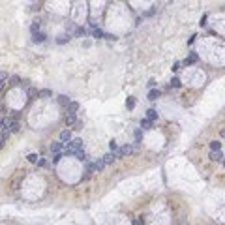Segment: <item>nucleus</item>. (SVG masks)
<instances>
[{
  "label": "nucleus",
  "instance_id": "12",
  "mask_svg": "<svg viewBox=\"0 0 225 225\" xmlns=\"http://www.w3.org/2000/svg\"><path fill=\"white\" fill-rule=\"evenodd\" d=\"M66 109H68V113H77V111H79V103L69 102V103L66 105Z\"/></svg>",
  "mask_w": 225,
  "mask_h": 225
},
{
  "label": "nucleus",
  "instance_id": "26",
  "mask_svg": "<svg viewBox=\"0 0 225 225\" xmlns=\"http://www.w3.org/2000/svg\"><path fill=\"white\" fill-rule=\"evenodd\" d=\"M141 135H143V131H141V129H137V131H135V146H139V143H141Z\"/></svg>",
  "mask_w": 225,
  "mask_h": 225
},
{
  "label": "nucleus",
  "instance_id": "5",
  "mask_svg": "<svg viewBox=\"0 0 225 225\" xmlns=\"http://www.w3.org/2000/svg\"><path fill=\"white\" fill-rule=\"evenodd\" d=\"M197 60H199L197 53H191V55H189V56H188V58H186V60L182 62V64H186V66H189V64H195V62H197Z\"/></svg>",
  "mask_w": 225,
  "mask_h": 225
},
{
  "label": "nucleus",
  "instance_id": "4",
  "mask_svg": "<svg viewBox=\"0 0 225 225\" xmlns=\"http://www.w3.org/2000/svg\"><path fill=\"white\" fill-rule=\"evenodd\" d=\"M60 141L62 143H69V141H72V131H69V129H64L60 133Z\"/></svg>",
  "mask_w": 225,
  "mask_h": 225
},
{
  "label": "nucleus",
  "instance_id": "33",
  "mask_svg": "<svg viewBox=\"0 0 225 225\" xmlns=\"http://www.w3.org/2000/svg\"><path fill=\"white\" fill-rule=\"evenodd\" d=\"M73 126H75V129H83V122H79V120H77V122L73 124Z\"/></svg>",
  "mask_w": 225,
  "mask_h": 225
},
{
  "label": "nucleus",
  "instance_id": "22",
  "mask_svg": "<svg viewBox=\"0 0 225 225\" xmlns=\"http://www.w3.org/2000/svg\"><path fill=\"white\" fill-rule=\"evenodd\" d=\"M180 85H182L180 79H176V77H173V79H171V86H173V88H180Z\"/></svg>",
  "mask_w": 225,
  "mask_h": 225
},
{
  "label": "nucleus",
  "instance_id": "3",
  "mask_svg": "<svg viewBox=\"0 0 225 225\" xmlns=\"http://www.w3.org/2000/svg\"><path fill=\"white\" fill-rule=\"evenodd\" d=\"M45 34L43 32H34V36H32V41H34V43H43V41H45Z\"/></svg>",
  "mask_w": 225,
  "mask_h": 225
},
{
  "label": "nucleus",
  "instance_id": "30",
  "mask_svg": "<svg viewBox=\"0 0 225 225\" xmlns=\"http://www.w3.org/2000/svg\"><path fill=\"white\" fill-rule=\"evenodd\" d=\"M39 30V21H34V25H32V32H38Z\"/></svg>",
  "mask_w": 225,
  "mask_h": 225
},
{
  "label": "nucleus",
  "instance_id": "13",
  "mask_svg": "<svg viewBox=\"0 0 225 225\" xmlns=\"http://www.w3.org/2000/svg\"><path fill=\"white\" fill-rule=\"evenodd\" d=\"M38 96H39V98H43V99H47V98H51V96H53V92L49 90V88H43V90H39V92H38Z\"/></svg>",
  "mask_w": 225,
  "mask_h": 225
},
{
  "label": "nucleus",
  "instance_id": "7",
  "mask_svg": "<svg viewBox=\"0 0 225 225\" xmlns=\"http://www.w3.org/2000/svg\"><path fill=\"white\" fill-rule=\"evenodd\" d=\"M152 126H154V120H150V118H143L141 120V128L143 129H152Z\"/></svg>",
  "mask_w": 225,
  "mask_h": 225
},
{
  "label": "nucleus",
  "instance_id": "24",
  "mask_svg": "<svg viewBox=\"0 0 225 225\" xmlns=\"http://www.w3.org/2000/svg\"><path fill=\"white\" fill-rule=\"evenodd\" d=\"M109 150H111V152H115V154L118 152V145H116V141H111V143H109Z\"/></svg>",
  "mask_w": 225,
  "mask_h": 225
},
{
  "label": "nucleus",
  "instance_id": "16",
  "mask_svg": "<svg viewBox=\"0 0 225 225\" xmlns=\"http://www.w3.org/2000/svg\"><path fill=\"white\" fill-rule=\"evenodd\" d=\"M146 118H150V120H158V111L156 109H148V111H146Z\"/></svg>",
  "mask_w": 225,
  "mask_h": 225
},
{
  "label": "nucleus",
  "instance_id": "10",
  "mask_svg": "<svg viewBox=\"0 0 225 225\" xmlns=\"http://www.w3.org/2000/svg\"><path fill=\"white\" fill-rule=\"evenodd\" d=\"M75 122H77L75 113H68V115H66V124H68V126H73Z\"/></svg>",
  "mask_w": 225,
  "mask_h": 225
},
{
  "label": "nucleus",
  "instance_id": "23",
  "mask_svg": "<svg viewBox=\"0 0 225 225\" xmlns=\"http://www.w3.org/2000/svg\"><path fill=\"white\" fill-rule=\"evenodd\" d=\"M126 107H128V109H133V107H135V98H128V99H126Z\"/></svg>",
  "mask_w": 225,
  "mask_h": 225
},
{
  "label": "nucleus",
  "instance_id": "6",
  "mask_svg": "<svg viewBox=\"0 0 225 225\" xmlns=\"http://www.w3.org/2000/svg\"><path fill=\"white\" fill-rule=\"evenodd\" d=\"M69 146H72L73 150H81V148H83V139H73V141H69Z\"/></svg>",
  "mask_w": 225,
  "mask_h": 225
},
{
  "label": "nucleus",
  "instance_id": "36",
  "mask_svg": "<svg viewBox=\"0 0 225 225\" xmlns=\"http://www.w3.org/2000/svg\"><path fill=\"white\" fill-rule=\"evenodd\" d=\"M0 128L4 129V120H2V118H0Z\"/></svg>",
  "mask_w": 225,
  "mask_h": 225
},
{
  "label": "nucleus",
  "instance_id": "38",
  "mask_svg": "<svg viewBox=\"0 0 225 225\" xmlns=\"http://www.w3.org/2000/svg\"><path fill=\"white\" fill-rule=\"evenodd\" d=\"M223 167H225V159H223Z\"/></svg>",
  "mask_w": 225,
  "mask_h": 225
},
{
  "label": "nucleus",
  "instance_id": "2",
  "mask_svg": "<svg viewBox=\"0 0 225 225\" xmlns=\"http://www.w3.org/2000/svg\"><path fill=\"white\" fill-rule=\"evenodd\" d=\"M210 159H212V161H221V159H223V152L221 150H210Z\"/></svg>",
  "mask_w": 225,
  "mask_h": 225
},
{
  "label": "nucleus",
  "instance_id": "27",
  "mask_svg": "<svg viewBox=\"0 0 225 225\" xmlns=\"http://www.w3.org/2000/svg\"><path fill=\"white\" fill-rule=\"evenodd\" d=\"M60 158H62V152H53V163H58Z\"/></svg>",
  "mask_w": 225,
  "mask_h": 225
},
{
  "label": "nucleus",
  "instance_id": "1",
  "mask_svg": "<svg viewBox=\"0 0 225 225\" xmlns=\"http://www.w3.org/2000/svg\"><path fill=\"white\" fill-rule=\"evenodd\" d=\"M133 146L131 145H124L122 148H118V152H116V156H120V158H124V156H129V154H133Z\"/></svg>",
  "mask_w": 225,
  "mask_h": 225
},
{
  "label": "nucleus",
  "instance_id": "31",
  "mask_svg": "<svg viewBox=\"0 0 225 225\" xmlns=\"http://www.w3.org/2000/svg\"><path fill=\"white\" fill-rule=\"evenodd\" d=\"M26 94H28V96H36V94H38V90H34V88H28V90H26Z\"/></svg>",
  "mask_w": 225,
  "mask_h": 225
},
{
  "label": "nucleus",
  "instance_id": "34",
  "mask_svg": "<svg viewBox=\"0 0 225 225\" xmlns=\"http://www.w3.org/2000/svg\"><path fill=\"white\" fill-rule=\"evenodd\" d=\"M180 66H182V64H180V62H176L175 66H173V72H178V69H180Z\"/></svg>",
  "mask_w": 225,
  "mask_h": 225
},
{
  "label": "nucleus",
  "instance_id": "25",
  "mask_svg": "<svg viewBox=\"0 0 225 225\" xmlns=\"http://www.w3.org/2000/svg\"><path fill=\"white\" fill-rule=\"evenodd\" d=\"M92 36H94V38H103V30H99V28H94V30H92Z\"/></svg>",
  "mask_w": 225,
  "mask_h": 225
},
{
  "label": "nucleus",
  "instance_id": "15",
  "mask_svg": "<svg viewBox=\"0 0 225 225\" xmlns=\"http://www.w3.org/2000/svg\"><path fill=\"white\" fill-rule=\"evenodd\" d=\"M158 98H159V90H156V88H152V90L148 92V99H150V102H156Z\"/></svg>",
  "mask_w": 225,
  "mask_h": 225
},
{
  "label": "nucleus",
  "instance_id": "18",
  "mask_svg": "<svg viewBox=\"0 0 225 225\" xmlns=\"http://www.w3.org/2000/svg\"><path fill=\"white\" fill-rule=\"evenodd\" d=\"M210 150H221V143L220 141H210Z\"/></svg>",
  "mask_w": 225,
  "mask_h": 225
},
{
  "label": "nucleus",
  "instance_id": "35",
  "mask_svg": "<svg viewBox=\"0 0 225 225\" xmlns=\"http://www.w3.org/2000/svg\"><path fill=\"white\" fill-rule=\"evenodd\" d=\"M148 86H150V88H154V86H156V81L150 79V81H148Z\"/></svg>",
  "mask_w": 225,
  "mask_h": 225
},
{
  "label": "nucleus",
  "instance_id": "14",
  "mask_svg": "<svg viewBox=\"0 0 225 225\" xmlns=\"http://www.w3.org/2000/svg\"><path fill=\"white\" fill-rule=\"evenodd\" d=\"M73 156H75L77 159H81V161H86V159H88V156H86L85 152H83V148H81V150H75V154H73Z\"/></svg>",
  "mask_w": 225,
  "mask_h": 225
},
{
  "label": "nucleus",
  "instance_id": "37",
  "mask_svg": "<svg viewBox=\"0 0 225 225\" xmlns=\"http://www.w3.org/2000/svg\"><path fill=\"white\" fill-rule=\"evenodd\" d=\"M221 137H223V139H225V129H221Z\"/></svg>",
  "mask_w": 225,
  "mask_h": 225
},
{
  "label": "nucleus",
  "instance_id": "20",
  "mask_svg": "<svg viewBox=\"0 0 225 225\" xmlns=\"http://www.w3.org/2000/svg\"><path fill=\"white\" fill-rule=\"evenodd\" d=\"M26 159H28V161H30V163H38L39 156H38V154H28V156H26Z\"/></svg>",
  "mask_w": 225,
  "mask_h": 225
},
{
  "label": "nucleus",
  "instance_id": "8",
  "mask_svg": "<svg viewBox=\"0 0 225 225\" xmlns=\"http://www.w3.org/2000/svg\"><path fill=\"white\" fill-rule=\"evenodd\" d=\"M64 145H66V143H62V141L53 143V145H51V152H62V150H64Z\"/></svg>",
  "mask_w": 225,
  "mask_h": 225
},
{
  "label": "nucleus",
  "instance_id": "19",
  "mask_svg": "<svg viewBox=\"0 0 225 225\" xmlns=\"http://www.w3.org/2000/svg\"><path fill=\"white\" fill-rule=\"evenodd\" d=\"M19 83H21V79H19V77H17V75L9 77V86H17V85H19Z\"/></svg>",
  "mask_w": 225,
  "mask_h": 225
},
{
  "label": "nucleus",
  "instance_id": "9",
  "mask_svg": "<svg viewBox=\"0 0 225 225\" xmlns=\"http://www.w3.org/2000/svg\"><path fill=\"white\" fill-rule=\"evenodd\" d=\"M115 159H116V154H115V152H109V154H105V156H103V161H105V165L113 163Z\"/></svg>",
  "mask_w": 225,
  "mask_h": 225
},
{
  "label": "nucleus",
  "instance_id": "21",
  "mask_svg": "<svg viewBox=\"0 0 225 225\" xmlns=\"http://www.w3.org/2000/svg\"><path fill=\"white\" fill-rule=\"evenodd\" d=\"M58 103H60V105H64V107H66V105L69 103V98H68V96H58Z\"/></svg>",
  "mask_w": 225,
  "mask_h": 225
},
{
  "label": "nucleus",
  "instance_id": "32",
  "mask_svg": "<svg viewBox=\"0 0 225 225\" xmlns=\"http://www.w3.org/2000/svg\"><path fill=\"white\" fill-rule=\"evenodd\" d=\"M75 34H77V36H85V28H77V30H75Z\"/></svg>",
  "mask_w": 225,
  "mask_h": 225
},
{
  "label": "nucleus",
  "instance_id": "17",
  "mask_svg": "<svg viewBox=\"0 0 225 225\" xmlns=\"http://www.w3.org/2000/svg\"><path fill=\"white\" fill-rule=\"evenodd\" d=\"M94 169H96V171H103L105 169V161H103V159H96V161H94Z\"/></svg>",
  "mask_w": 225,
  "mask_h": 225
},
{
  "label": "nucleus",
  "instance_id": "28",
  "mask_svg": "<svg viewBox=\"0 0 225 225\" xmlns=\"http://www.w3.org/2000/svg\"><path fill=\"white\" fill-rule=\"evenodd\" d=\"M103 38H105V39H109V41H115V39H116L115 34H103Z\"/></svg>",
  "mask_w": 225,
  "mask_h": 225
},
{
  "label": "nucleus",
  "instance_id": "11",
  "mask_svg": "<svg viewBox=\"0 0 225 225\" xmlns=\"http://www.w3.org/2000/svg\"><path fill=\"white\" fill-rule=\"evenodd\" d=\"M69 39H72V38H69V34H60V36L56 38V43H60V45H64V43H68Z\"/></svg>",
  "mask_w": 225,
  "mask_h": 225
},
{
  "label": "nucleus",
  "instance_id": "29",
  "mask_svg": "<svg viewBox=\"0 0 225 225\" xmlns=\"http://www.w3.org/2000/svg\"><path fill=\"white\" fill-rule=\"evenodd\" d=\"M4 81H8V73H6V72H0V83H4Z\"/></svg>",
  "mask_w": 225,
  "mask_h": 225
}]
</instances>
